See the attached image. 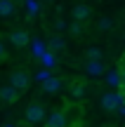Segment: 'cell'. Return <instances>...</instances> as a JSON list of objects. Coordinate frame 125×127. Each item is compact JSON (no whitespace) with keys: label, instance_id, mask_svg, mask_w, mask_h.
Here are the masks:
<instances>
[{"label":"cell","instance_id":"cell-1","mask_svg":"<svg viewBox=\"0 0 125 127\" xmlns=\"http://www.w3.org/2000/svg\"><path fill=\"white\" fill-rule=\"evenodd\" d=\"M123 106V92H106L102 96V108L104 111H118Z\"/></svg>","mask_w":125,"mask_h":127},{"label":"cell","instance_id":"cell-2","mask_svg":"<svg viewBox=\"0 0 125 127\" xmlns=\"http://www.w3.org/2000/svg\"><path fill=\"white\" fill-rule=\"evenodd\" d=\"M26 123H31V125H38V123H42L45 120V108H42L40 104H31L26 108Z\"/></svg>","mask_w":125,"mask_h":127},{"label":"cell","instance_id":"cell-3","mask_svg":"<svg viewBox=\"0 0 125 127\" xmlns=\"http://www.w3.org/2000/svg\"><path fill=\"white\" fill-rule=\"evenodd\" d=\"M85 73L92 75V78H99L104 73V64L99 59H87V61H85Z\"/></svg>","mask_w":125,"mask_h":127},{"label":"cell","instance_id":"cell-4","mask_svg":"<svg viewBox=\"0 0 125 127\" xmlns=\"http://www.w3.org/2000/svg\"><path fill=\"white\" fill-rule=\"evenodd\" d=\"M9 85L17 87V90H24V87H28V75L24 71H14L9 75Z\"/></svg>","mask_w":125,"mask_h":127},{"label":"cell","instance_id":"cell-5","mask_svg":"<svg viewBox=\"0 0 125 127\" xmlns=\"http://www.w3.org/2000/svg\"><path fill=\"white\" fill-rule=\"evenodd\" d=\"M17 87H12V85H5V87H0V99L5 101V104H14L17 101Z\"/></svg>","mask_w":125,"mask_h":127},{"label":"cell","instance_id":"cell-6","mask_svg":"<svg viewBox=\"0 0 125 127\" xmlns=\"http://www.w3.org/2000/svg\"><path fill=\"white\" fill-rule=\"evenodd\" d=\"M9 42H12L14 47L28 45V33L26 31H12V33H9Z\"/></svg>","mask_w":125,"mask_h":127},{"label":"cell","instance_id":"cell-7","mask_svg":"<svg viewBox=\"0 0 125 127\" xmlns=\"http://www.w3.org/2000/svg\"><path fill=\"white\" fill-rule=\"evenodd\" d=\"M45 127H66V115L61 111H54L52 115H47V125Z\"/></svg>","mask_w":125,"mask_h":127},{"label":"cell","instance_id":"cell-8","mask_svg":"<svg viewBox=\"0 0 125 127\" xmlns=\"http://www.w3.org/2000/svg\"><path fill=\"white\" fill-rule=\"evenodd\" d=\"M14 9H17V7H14V2H12V0H0V17H2V19L12 17V14H14Z\"/></svg>","mask_w":125,"mask_h":127},{"label":"cell","instance_id":"cell-9","mask_svg":"<svg viewBox=\"0 0 125 127\" xmlns=\"http://www.w3.org/2000/svg\"><path fill=\"white\" fill-rule=\"evenodd\" d=\"M87 17H90V7L87 5H76L73 7V19L76 21H85Z\"/></svg>","mask_w":125,"mask_h":127},{"label":"cell","instance_id":"cell-10","mask_svg":"<svg viewBox=\"0 0 125 127\" xmlns=\"http://www.w3.org/2000/svg\"><path fill=\"white\" fill-rule=\"evenodd\" d=\"M106 82H109L111 87H121V85H123V73H121V71H111V73L106 75Z\"/></svg>","mask_w":125,"mask_h":127},{"label":"cell","instance_id":"cell-11","mask_svg":"<svg viewBox=\"0 0 125 127\" xmlns=\"http://www.w3.org/2000/svg\"><path fill=\"white\" fill-rule=\"evenodd\" d=\"M42 90L45 92H57L59 90V80H57V78H47V80L42 82Z\"/></svg>","mask_w":125,"mask_h":127},{"label":"cell","instance_id":"cell-12","mask_svg":"<svg viewBox=\"0 0 125 127\" xmlns=\"http://www.w3.org/2000/svg\"><path fill=\"white\" fill-rule=\"evenodd\" d=\"M50 50H52V52H61V50H64V40H61L59 35H54V38L50 40Z\"/></svg>","mask_w":125,"mask_h":127},{"label":"cell","instance_id":"cell-13","mask_svg":"<svg viewBox=\"0 0 125 127\" xmlns=\"http://www.w3.org/2000/svg\"><path fill=\"white\" fill-rule=\"evenodd\" d=\"M113 26V21H111V19H99V24H97V28H99V31H109V28H111Z\"/></svg>","mask_w":125,"mask_h":127},{"label":"cell","instance_id":"cell-14","mask_svg":"<svg viewBox=\"0 0 125 127\" xmlns=\"http://www.w3.org/2000/svg\"><path fill=\"white\" fill-rule=\"evenodd\" d=\"M87 59H102V50H99V47H90L87 50Z\"/></svg>","mask_w":125,"mask_h":127},{"label":"cell","instance_id":"cell-15","mask_svg":"<svg viewBox=\"0 0 125 127\" xmlns=\"http://www.w3.org/2000/svg\"><path fill=\"white\" fill-rule=\"evenodd\" d=\"M42 64H45L47 68H52V66H54V54H52V52H47V54H42Z\"/></svg>","mask_w":125,"mask_h":127},{"label":"cell","instance_id":"cell-16","mask_svg":"<svg viewBox=\"0 0 125 127\" xmlns=\"http://www.w3.org/2000/svg\"><path fill=\"white\" fill-rule=\"evenodd\" d=\"M28 12L36 14V12H38V5H36V2H28Z\"/></svg>","mask_w":125,"mask_h":127},{"label":"cell","instance_id":"cell-17","mask_svg":"<svg viewBox=\"0 0 125 127\" xmlns=\"http://www.w3.org/2000/svg\"><path fill=\"white\" fill-rule=\"evenodd\" d=\"M73 96H83V87H80V85L73 87Z\"/></svg>","mask_w":125,"mask_h":127},{"label":"cell","instance_id":"cell-18","mask_svg":"<svg viewBox=\"0 0 125 127\" xmlns=\"http://www.w3.org/2000/svg\"><path fill=\"white\" fill-rule=\"evenodd\" d=\"M38 78H40V80H42V82H45V80H47V78H50V73H45V71H42V73H38Z\"/></svg>","mask_w":125,"mask_h":127},{"label":"cell","instance_id":"cell-19","mask_svg":"<svg viewBox=\"0 0 125 127\" xmlns=\"http://www.w3.org/2000/svg\"><path fill=\"white\" fill-rule=\"evenodd\" d=\"M2 57H5V45L0 42V59H2Z\"/></svg>","mask_w":125,"mask_h":127},{"label":"cell","instance_id":"cell-20","mask_svg":"<svg viewBox=\"0 0 125 127\" xmlns=\"http://www.w3.org/2000/svg\"><path fill=\"white\" fill-rule=\"evenodd\" d=\"M123 87H125V71H123Z\"/></svg>","mask_w":125,"mask_h":127},{"label":"cell","instance_id":"cell-21","mask_svg":"<svg viewBox=\"0 0 125 127\" xmlns=\"http://www.w3.org/2000/svg\"><path fill=\"white\" fill-rule=\"evenodd\" d=\"M7 127H12V125H7Z\"/></svg>","mask_w":125,"mask_h":127}]
</instances>
